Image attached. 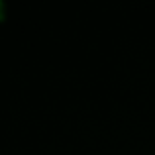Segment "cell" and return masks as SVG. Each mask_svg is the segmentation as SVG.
Listing matches in <instances>:
<instances>
[]
</instances>
